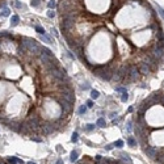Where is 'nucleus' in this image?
Wrapping results in <instances>:
<instances>
[{"instance_id": "obj_3", "label": "nucleus", "mask_w": 164, "mask_h": 164, "mask_svg": "<svg viewBox=\"0 0 164 164\" xmlns=\"http://www.w3.org/2000/svg\"><path fill=\"white\" fill-rule=\"evenodd\" d=\"M139 76H141V72H139L138 67L135 64H131L129 67V82H137Z\"/></svg>"}, {"instance_id": "obj_37", "label": "nucleus", "mask_w": 164, "mask_h": 164, "mask_svg": "<svg viewBox=\"0 0 164 164\" xmlns=\"http://www.w3.org/2000/svg\"><path fill=\"white\" fill-rule=\"evenodd\" d=\"M113 146H114V144H106V146H105V150H106V151H110L112 148H113Z\"/></svg>"}, {"instance_id": "obj_1", "label": "nucleus", "mask_w": 164, "mask_h": 164, "mask_svg": "<svg viewBox=\"0 0 164 164\" xmlns=\"http://www.w3.org/2000/svg\"><path fill=\"white\" fill-rule=\"evenodd\" d=\"M57 100H58V102H59L60 108H62L63 114H64V116H68V114L72 112V109H74V104L70 102V101H67V100H66L64 97H62V96H57Z\"/></svg>"}, {"instance_id": "obj_14", "label": "nucleus", "mask_w": 164, "mask_h": 164, "mask_svg": "<svg viewBox=\"0 0 164 164\" xmlns=\"http://www.w3.org/2000/svg\"><path fill=\"white\" fill-rule=\"evenodd\" d=\"M0 38H13V36H12V33H9V32H1L0 33Z\"/></svg>"}, {"instance_id": "obj_24", "label": "nucleus", "mask_w": 164, "mask_h": 164, "mask_svg": "<svg viewBox=\"0 0 164 164\" xmlns=\"http://www.w3.org/2000/svg\"><path fill=\"white\" fill-rule=\"evenodd\" d=\"M79 114L80 116H83V114H85V112H87V105H82V106L79 108Z\"/></svg>"}, {"instance_id": "obj_42", "label": "nucleus", "mask_w": 164, "mask_h": 164, "mask_svg": "<svg viewBox=\"0 0 164 164\" xmlns=\"http://www.w3.org/2000/svg\"><path fill=\"white\" fill-rule=\"evenodd\" d=\"M119 122V119H113V125H117Z\"/></svg>"}, {"instance_id": "obj_40", "label": "nucleus", "mask_w": 164, "mask_h": 164, "mask_svg": "<svg viewBox=\"0 0 164 164\" xmlns=\"http://www.w3.org/2000/svg\"><path fill=\"white\" fill-rule=\"evenodd\" d=\"M51 32H53V33H54V36H57V37H58V32L55 30V29H54V28H51Z\"/></svg>"}, {"instance_id": "obj_15", "label": "nucleus", "mask_w": 164, "mask_h": 164, "mask_svg": "<svg viewBox=\"0 0 164 164\" xmlns=\"http://www.w3.org/2000/svg\"><path fill=\"white\" fill-rule=\"evenodd\" d=\"M156 160H158V163L160 164H164V152H158V155H156Z\"/></svg>"}, {"instance_id": "obj_10", "label": "nucleus", "mask_w": 164, "mask_h": 164, "mask_svg": "<svg viewBox=\"0 0 164 164\" xmlns=\"http://www.w3.org/2000/svg\"><path fill=\"white\" fill-rule=\"evenodd\" d=\"M18 23H20V17L17 16V14L12 16V18H11V26H16V25H18Z\"/></svg>"}, {"instance_id": "obj_39", "label": "nucleus", "mask_w": 164, "mask_h": 164, "mask_svg": "<svg viewBox=\"0 0 164 164\" xmlns=\"http://www.w3.org/2000/svg\"><path fill=\"white\" fill-rule=\"evenodd\" d=\"M30 138L33 139L34 142H42V139H41V138H36V137H30Z\"/></svg>"}, {"instance_id": "obj_28", "label": "nucleus", "mask_w": 164, "mask_h": 164, "mask_svg": "<svg viewBox=\"0 0 164 164\" xmlns=\"http://www.w3.org/2000/svg\"><path fill=\"white\" fill-rule=\"evenodd\" d=\"M126 129H127V131H129V133H131V130H133V122H131V121H127Z\"/></svg>"}, {"instance_id": "obj_41", "label": "nucleus", "mask_w": 164, "mask_h": 164, "mask_svg": "<svg viewBox=\"0 0 164 164\" xmlns=\"http://www.w3.org/2000/svg\"><path fill=\"white\" fill-rule=\"evenodd\" d=\"M57 164H63V160H62V159H58V160H57Z\"/></svg>"}, {"instance_id": "obj_4", "label": "nucleus", "mask_w": 164, "mask_h": 164, "mask_svg": "<svg viewBox=\"0 0 164 164\" xmlns=\"http://www.w3.org/2000/svg\"><path fill=\"white\" fill-rule=\"evenodd\" d=\"M60 96H62V97H64V99L67 100V101L72 102V104L75 102V93H74V91L71 89V88H67V89L62 91Z\"/></svg>"}, {"instance_id": "obj_34", "label": "nucleus", "mask_w": 164, "mask_h": 164, "mask_svg": "<svg viewBox=\"0 0 164 164\" xmlns=\"http://www.w3.org/2000/svg\"><path fill=\"white\" fill-rule=\"evenodd\" d=\"M116 91H117V92H121V93H122V92H126V88H123V87H117Z\"/></svg>"}, {"instance_id": "obj_7", "label": "nucleus", "mask_w": 164, "mask_h": 164, "mask_svg": "<svg viewBox=\"0 0 164 164\" xmlns=\"http://www.w3.org/2000/svg\"><path fill=\"white\" fill-rule=\"evenodd\" d=\"M144 154L151 159H156V155H158V151H156L155 147H151V146H146L144 147Z\"/></svg>"}, {"instance_id": "obj_25", "label": "nucleus", "mask_w": 164, "mask_h": 164, "mask_svg": "<svg viewBox=\"0 0 164 164\" xmlns=\"http://www.w3.org/2000/svg\"><path fill=\"white\" fill-rule=\"evenodd\" d=\"M127 99H129V93H127V91L126 92H122V96H121V101L122 102H126Z\"/></svg>"}, {"instance_id": "obj_17", "label": "nucleus", "mask_w": 164, "mask_h": 164, "mask_svg": "<svg viewBox=\"0 0 164 164\" xmlns=\"http://www.w3.org/2000/svg\"><path fill=\"white\" fill-rule=\"evenodd\" d=\"M105 125H106V122H105L104 118H99V119H97L96 126H99V127H105Z\"/></svg>"}, {"instance_id": "obj_13", "label": "nucleus", "mask_w": 164, "mask_h": 164, "mask_svg": "<svg viewBox=\"0 0 164 164\" xmlns=\"http://www.w3.org/2000/svg\"><path fill=\"white\" fill-rule=\"evenodd\" d=\"M9 13H11V9L5 7V8L1 9V12H0V16H1V17H7V16H9Z\"/></svg>"}, {"instance_id": "obj_32", "label": "nucleus", "mask_w": 164, "mask_h": 164, "mask_svg": "<svg viewBox=\"0 0 164 164\" xmlns=\"http://www.w3.org/2000/svg\"><path fill=\"white\" fill-rule=\"evenodd\" d=\"M85 105H87V108H93V101H92V100H88L87 102H85Z\"/></svg>"}, {"instance_id": "obj_21", "label": "nucleus", "mask_w": 164, "mask_h": 164, "mask_svg": "<svg viewBox=\"0 0 164 164\" xmlns=\"http://www.w3.org/2000/svg\"><path fill=\"white\" fill-rule=\"evenodd\" d=\"M77 139H79V134H77V131L72 133V137H71V142H72V143H76Z\"/></svg>"}, {"instance_id": "obj_27", "label": "nucleus", "mask_w": 164, "mask_h": 164, "mask_svg": "<svg viewBox=\"0 0 164 164\" xmlns=\"http://www.w3.org/2000/svg\"><path fill=\"white\" fill-rule=\"evenodd\" d=\"M156 9H158V12H159V14H160V16H161V18H164V9L163 8H161V7L160 5H158V4H156Z\"/></svg>"}, {"instance_id": "obj_6", "label": "nucleus", "mask_w": 164, "mask_h": 164, "mask_svg": "<svg viewBox=\"0 0 164 164\" xmlns=\"http://www.w3.org/2000/svg\"><path fill=\"white\" fill-rule=\"evenodd\" d=\"M148 54H151L154 58H155L156 60H159L161 57H163V47H159V46H154L152 49H151L150 51H148Z\"/></svg>"}, {"instance_id": "obj_36", "label": "nucleus", "mask_w": 164, "mask_h": 164, "mask_svg": "<svg viewBox=\"0 0 164 164\" xmlns=\"http://www.w3.org/2000/svg\"><path fill=\"white\" fill-rule=\"evenodd\" d=\"M89 88H91V87H89V84H88V83H85V84H82V89L85 91V89H89Z\"/></svg>"}, {"instance_id": "obj_5", "label": "nucleus", "mask_w": 164, "mask_h": 164, "mask_svg": "<svg viewBox=\"0 0 164 164\" xmlns=\"http://www.w3.org/2000/svg\"><path fill=\"white\" fill-rule=\"evenodd\" d=\"M138 70H139V72H141L142 75H150L151 74V67H150V64H148L147 62H141L139 63V67H138Z\"/></svg>"}, {"instance_id": "obj_19", "label": "nucleus", "mask_w": 164, "mask_h": 164, "mask_svg": "<svg viewBox=\"0 0 164 164\" xmlns=\"http://www.w3.org/2000/svg\"><path fill=\"white\" fill-rule=\"evenodd\" d=\"M41 40H42L43 42H46V43H53V40H51L49 36H45V34H42V36H41Z\"/></svg>"}, {"instance_id": "obj_23", "label": "nucleus", "mask_w": 164, "mask_h": 164, "mask_svg": "<svg viewBox=\"0 0 164 164\" xmlns=\"http://www.w3.org/2000/svg\"><path fill=\"white\" fill-rule=\"evenodd\" d=\"M121 156H122V160H125V161H127L129 164H131V159H130V156L127 155V154H121Z\"/></svg>"}, {"instance_id": "obj_16", "label": "nucleus", "mask_w": 164, "mask_h": 164, "mask_svg": "<svg viewBox=\"0 0 164 164\" xmlns=\"http://www.w3.org/2000/svg\"><path fill=\"white\" fill-rule=\"evenodd\" d=\"M99 96H100V93H99V91H96V89H91V97L92 99H99Z\"/></svg>"}, {"instance_id": "obj_29", "label": "nucleus", "mask_w": 164, "mask_h": 164, "mask_svg": "<svg viewBox=\"0 0 164 164\" xmlns=\"http://www.w3.org/2000/svg\"><path fill=\"white\" fill-rule=\"evenodd\" d=\"M114 146L118 147V148H121V147H123V142H122V141H117V142H114Z\"/></svg>"}, {"instance_id": "obj_22", "label": "nucleus", "mask_w": 164, "mask_h": 164, "mask_svg": "<svg viewBox=\"0 0 164 164\" xmlns=\"http://www.w3.org/2000/svg\"><path fill=\"white\" fill-rule=\"evenodd\" d=\"M93 129H95V125H93V123H87V125L84 126V130H85V131H92Z\"/></svg>"}, {"instance_id": "obj_18", "label": "nucleus", "mask_w": 164, "mask_h": 164, "mask_svg": "<svg viewBox=\"0 0 164 164\" xmlns=\"http://www.w3.org/2000/svg\"><path fill=\"white\" fill-rule=\"evenodd\" d=\"M34 29H36V32H37L38 34H41V36L46 33V32H45V29H43L42 26H40V25H36V26H34Z\"/></svg>"}, {"instance_id": "obj_35", "label": "nucleus", "mask_w": 164, "mask_h": 164, "mask_svg": "<svg viewBox=\"0 0 164 164\" xmlns=\"http://www.w3.org/2000/svg\"><path fill=\"white\" fill-rule=\"evenodd\" d=\"M95 160H96V163H100V161L102 160V156L101 155H96L95 156Z\"/></svg>"}, {"instance_id": "obj_38", "label": "nucleus", "mask_w": 164, "mask_h": 164, "mask_svg": "<svg viewBox=\"0 0 164 164\" xmlns=\"http://www.w3.org/2000/svg\"><path fill=\"white\" fill-rule=\"evenodd\" d=\"M67 55L71 58V59H75V55H74L72 53H71V51H67Z\"/></svg>"}, {"instance_id": "obj_12", "label": "nucleus", "mask_w": 164, "mask_h": 164, "mask_svg": "<svg viewBox=\"0 0 164 164\" xmlns=\"http://www.w3.org/2000/svg\"><path fill=\"white\" fill-rule=\"evenodd\" d=\"M127 144H129L130 147H134V146H137V139L133 138V137H129V138H127Z\"/></svg>"}, {"instance_id": "obj_33", "label": "nucleus", "mask_w": 164, "mask_h": 164, "mask_svg": "<svg viewBox=\"0 0 164 164\" xmlns=\"http://www.w3.org/2000/svg\"><path fill=\"white\" fill-rule=\"evenodd\" d=\"M14 5H16L17 8H24V9H25V5H24V4H21L20 1H16V3H14Z\"/></svg>"}, {"instance_id": "obj_26", "label": "nucleus", "mask_w": 164, "mask_h": 164, "mask_svg": "<svg viewBox=\"0 0 164 164\" xmlns=\"http://www.w3.org/2000/svg\"><path fill=\"white\" fill-rule=\"evenodd\" d=\"M47 7L50 9H54L55 7H57V1H55V0H50V1L47 3Z\"/></svg>"}, {"instance_id": "obj_9", "label": "nucleus", "mask_w": 164, "mask_h": 164, "mask_svg": "<svg viewBox=\"0 0 164 164\" xmlns=\"http://www.w3.org/2000/svg\"><path fill=\"white\" fill-rule=\"evenodd\" d=\"M8 163L9 164H23V160L14 158V156H11V158H8Z\"/></svg>"}, {"instance_id": "obj_30", "label": "nucleus", "mask_w": 164, "mask_h": 164, "mask_svg": "<svg viewBox=\"0 0 164 164\" xmlns=\"http://www.w3.org/2000/svg\"><path fill=\"white\" fill-rule=\"evenodd\" d=\"M41 4V0H32V7H38Z\"/></svg>"}, {"instance_id": "obj_43", "label": "nucleus", "mask_w": 164, "mask_h": 164, "mask_svg": "<svg viewBox=\"0 0 164 164\" xmlns=\"http://www.w3.org/2000/svg\"><path fill=\"white\" fill-rule=\"evenodd\" d=\"M28 164H37V163H34V161H28Z\"/></svg>"}, {"instance_id": "obj_31", "label": "nucleus", "mask_w": 164, "mask_h": 164, "mask_svg": "<svg viewBox=\"0 0 164 164\" xmlns=\"http://www.w3.org/2000/svg\"><path fill=\"white\" fill-rule=\"evenodd\" d=\"M47 17H49V18H53V17H55V12H54L53 9H51V11H49L47 12Z\"/></svg>"}, {"instance_id": "obj_11", "label": "nucleus", "mask_w": 164, "mask_h": 164, "mask_svg": "<svg viewBox=\"0 0 164 164\" xmlns=\"http://www.w3.org/2000/svg\"><path fill=\"white\" fill-rule=\"evenodd\" d=\"M77 156H79V151L77 150H74L72 152H71V156H70V160L74 163V161L77 160Z\"/></svg>"}, {"instance_id": "obj_20", "label": "nucleus", "mask_w": 164, "mask_h": 164, "mask_svg": "<svg viewBox=\"0 0 164 164\" xmlns=\"http://www.w3.org/2000/svg\"><path fill=\"white\" fill-rule=\"evenodd\" d=\"M163 40H164V37H163V32L159 29L158 32H156V41H161L163 42Z\"/></svg>"}, {"instance_id": "obj_8", "label": "nucleus", "mask_w": 164, "mask_h": 164, "mask_svg": "<svg viewBox=\"0 0 164 164\" xmlns=\"http://www.w3.org/2000/svg\"><path fill=\"white\" fill-rule=\"evenodd\" d=\"M40 54H45V55H49V57H53V51L50 49L45 47V46H41V53Z\"/></svg>"}, {"instance_id": "obj_2", "label": "nucleus", "mask_w": 164, "mask_h": 164, "mask_svg": "<svg viewBox=\"0 0 164 164\" xmlns=\"http://www.w3.org/2000/svg\"><path fill=\"white\" fill-rule=\"evenodd\" d=\"M57 130H58L57 125L54 123V122L49 121V122H45V123H42V126H41V129H40V133L42 134V135H49V134L55 133Z\"/></svg>"}]
</instances>
